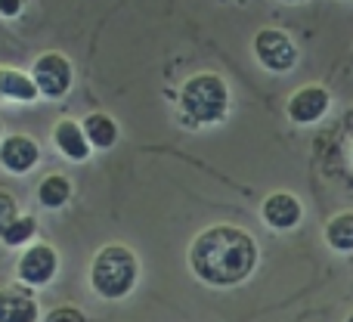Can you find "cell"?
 Listing matches in <instances>:
<instances>
[{
    "instance_id": "obj_1",
    "label": "cell",
    "mask_w": 353,
    "mask_h": 322,
    "mask_svg": "<svg viewBox=\"0 0 353 322\" xmlns=\"http://www.w3.org/2000/svg\"><path fill=\"white\" fill-rule=\"evenodd\" d=\"M189 267L208 285H239L257 267V242L242 226H208L189 245Z\"/></svg>"
},
{
    "instance_id": "obj_2",
    "label": "cell",
    "mask_w": 353,
    "mask_h": 322,
    "mask_svg": "<svg viewBox=\"0 0 353 322\" xmlns=\"http://www.w3.org/2000/svg\"><path fill=\"white\" fill-rule=\"evenodd\" d=\"M137 276H140V261L128 245H105L97 251L90 267V285L99 298L105 301H118L124 294H130V288L137 285Z\"/></svg>"
},
{
    "instance_id": "obj_3",
    "label": "cell",
    "mask_w": 353,
    "mask_h": 322,
    "mask_svg": "<svg viewBox=\"0 0 353 322\" xmlns=\"http://www.w3.org/2000/svg\"><path fill=\"white\" fill-rule=\"evenodd\" d=\"M180 105L189 115V121L195 124H214L226 115L230 109V90H226V81L220 74L201 72L183 84L180 90Z\"/></svg>"
},
{
    "instance_id": "obj_4",
    "label": "cell",
    "mask_w": 353,
    "mask_h": 322,
    "mask_svg": "<svg viewBox=\"0 0 353 322\" xmlns=\"http://www.w3.org/2000/svg\"><path fill=\"white\" fill-rule=\"evenodd\" d=\"M254 56L270 72H292L298 62V47L279 28H261L254 37Z\"/></svg>"
},
{
    "instance_id": "obj_5",
    "label": "cell",
    "mask_w": 353,
    "mask_h": 322,
    "mask_svg": "<svg viewBox=\"0 0 353 322\" xmlns=\"http://www.w3.org/2000/svg\"><path fill=\"white\" fill-rule=\"evenodd\" d=\"M31 78H34L41 97L59 99V97H65L68 87H72V62L62 53H43L41 59L34 62V68H31Z\"/></svg>"
},
{
    "instance_id": "obj_6",
    "label": "cell",
    "mask_w": 353,
    "mask_h": 322,
    "mask_svg": "<svg viewBox=\"0 0 353 322\" xmlns=\"http://www.w3.org/2000/svg\"><path fill=\"white\" fill-rule=\"evenodd\" d=\"M56 270H59V254H56V248L47 242H34L19 257L16 273L25 285H47L56 276Z\"/></svg>"
},
{
    "instance_id": "obj_7",
    "label": "cell",
    "mask_w": 353,
    "mask_h": 322,
    "mask_svg": "<svg viewBox=\"0 0 353 322\" xmlns=\"http://www.w3.org/2000/svg\"><path fill=\"white\" fill-rule=\"evenodd\" d=\"M329 105H332V97L325 87L307 84V87H301V90H294L292 99H288V118H292L294 124H313L329 112Z\"/></svg>"
},
{
    "instance_id": "obj_8",
    "label": "cell",
    "mask_w": 353,
    "mask_h": 322,
    "mask_svg": "<svg viewBox=\"0 0 353 322\" xmlns=\"http://www.w3.org/2000/svg\"><path fill=\"white\" fill-rule=\"evenodd\" d=\"M261 217L267 226H273V230H294V226L301 223V217H304V208H301V201L294 199L292 192H273L263 199L261 205Z\"/></svg>"
},
{
    "instance_id": "obj_9",
    "label": "cell",
    "mask_w": 353,
    "mask_h": 322,
    "mask_svg": "<svg viewBox=\"0 0 353 322\" xmlns=\"http://www.w3.org/2000/svg\"><path fill=\"white\" fill-rule=\"evenodd\" d=\"M0 322H37V298L25 285L0 288Z\"/></svg>"
},
{
    "instance_id": "obj_10",
    "label": "cell",
    "mask_w": 353,
    "mask_h": 322,
    "mask_svg": "<svg viewBox=\"0 0 353 322\" xmlns=\"http://www.w3.org/2000/svg\"><path fill=\"white\" fill-rule=\"evenodd\" d=\"M41 159V149L31 137H22V134H12L0 143V161H3L6 170L12 174H28L31 168Z\"/></svg>"
},
{
    "instance_id": "obj_11",
    "label": "cell",
    "mask_w": 353,
    "mask_h": 322,
    "mask_svg": "<svg viewBox=\"0 0 353 322\" xmlns=\"http://www.w3.org/2000/svg\"><path fill=\"white\" fill-rule=\"evenodd\" d=\"M53 140H56V146H59V152L72 161H87V155H90V149H93L84 128H81L78 121H72V118H62V121L56 124Z\"/></svg>"
},
{
    "instance_id": "obj_12",
    "label": "cell",
    "mask_w": 353,
    "mask_h": 322,
    "mask_svg": "<svg viewBox=\"0 0 353 322\" xmlns=\"http://www.w3.org/2000/svg\"><path fill=\"white\" fill-rule=\"evenodd\" d=\"M41 97L34 78L16 72V68H0V99H16V103H34Z\"/></svg>"
},
{
    "instance_id": "obj_13",
    "label": "cell",
    "mask_w": 353,
    "mask_h": 322,
    "mask_svg": "<svg viewBox=\"0 0 353 322\" xmlns=\"http://www.w3.org/2000/svg\"><path fill=\"white\" fill-rule=\"evenodd\" d=\"M81 128H84L90 146H97V149H112V146H115V140H118V124L112 121L109 115H103V112L87 115Z\"/></svg>"
},
{
    "instance_id": "obj_14",
    "label": "cell",
    "mask_w": 353,
    "mask_h": 322,
    "mask_svg": "<svg viewBox=\"0 0 353 322\" xmlns=\"http://www.w3.org/2000/svg\"><path fill=\"white\" fill-rule=\"evenodd\" d=\"M325 242L335 251H353V211H341L325 223Z\"/></svg>"
},
{
    "instance_id": "obj_15",
    "label": "cell",
    "mask_w": 353,
    "mask_h": 322,
    "mask_svg": "<svg viewBox=\"0 0 353 322\" xmlns=\"http://www.w3.org/2000/svg\"><path fill=\"white\" fill-rule=\"evenodd\" d=\"M37 199H41L43 208H62L68 199H72V183L62 174H50L41 180L37 186Z\"/></svg>"
},
{
    "instance_id": "obj_16",
    "label": "cell",
    "mask_w": 353,
    "mask_h": 322,
    "mask_svg": "<svg viewBox=\"0 0 353 322\" xmlns=\"http://www.w3.org/2000/svg\"><path fill=\"white\" fill-rule=\"evenodd\" d=\"M37 232V220L31 217V214H22V217L12 220V226L3 232V245H10V248H19V245L31 242Z\"/></svg>"
},
{
    "instance_id": "obj_17",
    "label": "cell",
    "mask_w": 353,
    "mask_h": 322,
    "mask_svg": "<svg viewBox=\"0 0 353 322\" xmlns=\"http://www.w3.org/2000/svg\"><path fill=\"white\" fill-rule=\"evenodd\" d=\"M19 217V205H16V199H12L10 192H3L0 189V239H3V232L12 226V220Z\"/></svg>"
},
{
    "instance_id": "obj_18",
    "label": "cell",
    "mask_w": 353,
    "mask_h": 322,
    "mask_svg": "<svg viewBox=\"0 0 353 322\" xmlns=\"http://www.w3.org/2000/svg\"><path fill=\"white\" fill-rule=\"evenodd\" d=\"M47 322H87V316L78 310V307L62 304V307H56V310L47 313Z\"/></svg>"
},
{
    "instance_id": "obj_19",
    "label": "cell",
    "mask_w": 353,
    "mask_h": 322,
    "mask_svg": "<svg viewBox=\"0 0 353 322\" xmlns=\"http://www.w3.org/2000/svg\"><path fill=\"white\" fill-rule=\"evenodd\" d=\"M19 12H22V0H0V16L12 19V16H19Z\"/></svg>"
},
{
    "instance_id": "obj_20",
    "label": "cell",
    "mask_w": 353,
    "mask_h": 322,
    "mask_svg": "<svg viewBox=\"0 0 353 322\" xmlns=\"http://www.w3.org/2000/svg\"><path fill=\"white\" fill-rule=\"evenodd\" d=\"M288 3H301V0H288Z\"/></svg>"
},
{
    "instance_id": "obj_21",
    "label": "cell",
    "mask_w": 353,
    "mask_h": 322,
    "mask_svg": "<svg viewBox=\"0 0 353 322\" xmlns=\"http://www.w3.org/2000/svg\"><path fill=\"white\" fill-rule=\"evenodd\" d=\"M347 322H353V313H350V316H347Z\"/></svg>"
},
{
    "instance_id": "obj_22",
    "label": "cell",
    "mask_w": 353,
    "mask_h": 322,
    "mask_svg": "<svg viewBox=\"0 0 353 322\" xmlns=\"http://www.w3.org/2000/svg\"><path fill=\"white\" fill-rule=\"evenodd\" d=\"M350 159H353V149H350Z\"/></svg>"
},
{
    "instance_id": "obj_23",
    "label": "cell",
    "mask_w": 353,
    "mask_h": 322,
    "mask_svg": "<svg viewBox=\"0 0 353 322\" xmlns=\"http://www.w3.org/2000/svg\"><path fill=\"white\" fill-rule=\"evenodd\" d=\"M0 134H3V128H0Z\"/></svg>"
}]
</instances>
